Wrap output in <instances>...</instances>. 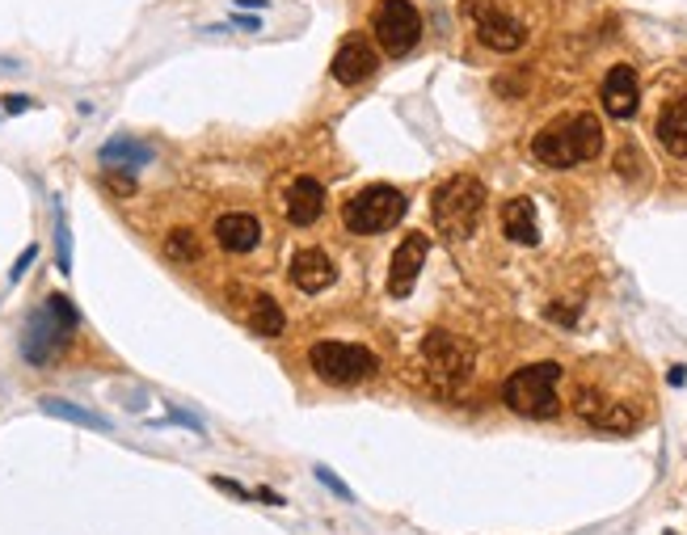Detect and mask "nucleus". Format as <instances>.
Here are the masks:
<instances>
[{"label": "nucleus", "instance_id": "f257e3e1", "mask_svg": "<svg viewBox=\"0 0 687 535\" xmlns=\"http://www.w3.org/2000/svg\"><path fill=\"white\" fill-rule=\"evenodd\" d=\"M531 153L540 165L549 169H574V165H587L603 153V126L594 114H569L549 123L535 139H531Z\"/></svg>", "mask_w": 687, "mask_h": 535}, {"label": "nucleus", "instance_id": "f03ea898", "mask_svg": "<svg viewBox=\"0 0 687 535\" xmlns=\"http://www.w3.org/2000/svg\"><path fill=\"white\" fill-rule=\"evenodd\" d=\"M76 325H81V313L72 308V300H68V295H47V300L26 316V329H22V358L34 363V367L56 363L63 350H68V342H72Z\"/></svg>", "mask_w": 687, "mask_h": 535}, {"label": "nucleus", "instance_id": "7ed1b4c3", "mask_svg": "<svg viewBox=\"0 0 687 535\" xmlns=\"http://www.w3.org/2000/svg\"><path fill=\"white\" fill-rule=\"evenodd\" d=\"M485 211V182L472 173H456L435 190L431 198V216L443 241H469Z\"/></svg>", "mask_w": 687, "mask_h": 535}, {"label": "nucleus", "instance_id": "20e7f679", "mask_svg": "<svg viewBox=\"0 0 687 535\" xmlns=\"http://www.w3.org/2000/svg\"><path fill=\"white\" fill-rule=\"evenodd\" d=\"M557 384H562V367L557 363H531L519 367L506 379L502 401L506 410H515L519 417H557L562 401H557Z\"/></svg>", "mask_w": 687, "mask_h": 535}, {"label": "nucleus", "instance_id": "39448f33", "mask_svg": "<svg viewBox=\"0 0 687 535\" xmlns=\"http://www.w3.org/2000/svg\"><path fill=\"white\" fill-rule=\"evenodd\" d=\"M406 211H409V198L397 186H367V190H359L342 207V220L350 232L375 236V232H388L393 223L406 220Z\"/></svg>", "mask_w": 687, "mask_h": 535}, {"label": "nucleus", "instance_id": "423d86ee", "mask_svg": "<svg viewBox=\"0 0 687 535\" xmlns=\"http://www.w3.org/2000/svg\"><path fill=\"white\" fill-rule=\"evenodd\" d=\"M309 367L325 384L334 388H350V384H363L379 372V358L367 346H354V342H316L309 350Z\"/></svg>", "mask_w": 687, "mask_h": 535}, {"label": "nucleus", "instance_id": "0eeeda50", "mask_svg": "<svg viewBox=\"0 0 687 535\" xmlns=\"http://www.w3.org/2000/svg\"><path fill=\"white\" fill-rule=\"evenodd\" d=\"M422 367H426V376H431L438 392H456L472 376V346L465 338H456V333L435 329L422 342Z\"/></svg>", "mask_w": 687, "mask_h": 535}, {"label": "nucleus", "instance_id": "6e6552de", "mask_svg": "<svg viewBox=\"0 0 687 535\" xmlns=\"http://www.w3.org/2000/svg\"><path fill=\"white\" fill-rule=\"evenodd\" d=\"M372 31L388 56H409L422 38V13L413 0H379Z\"/></svg>", "mask_w": 687, "mask_h": 535}, {"label": "nucleus", "instance_id": "1a4fd4ad", "mask_svg": "<svg viewBox=\"0 0 687 535\" xmlns=\"http://www.w3.org/2000/svg\"><path fill=\"white\" fill-rule=\"evenodd\" d=\"M469 13L477 17V38H481L490 51H519V47L528 42L523 22L506 17V13L494 9L490 0H477V4H469Z\"/></svg>", "mask_w": 687, "mask_h": 535}, {"label": "nucleus", "instance_id": "9d476101", "mask_svg": "<svg viewBox=\"0 0 687 535\" xmlns=\"http://www.w3.org/2000/svg\"><path fill=\"white\" fill-rule=\"evenodd\" d=\"M329 72H334L338 85H367L375 72H379V56H375V47L363 34H346V42L338 47Z\"/></svg>", "mask_w": 687, "mask_h": 535}, {"label": "nucleus", "instance_id": "9b49d317", "mask_svg": "<svg viewBox=\"0 0 687 535\" xmlns=\"http://www.w3.org/2000/svg\"><path fill=\"white\" fill-rule=\"evenodd\" d=\"M426 253H431L426 232H409L406 241L397 245V253H393V266H388V295L406 300L413 283H418V275H422V266H426Z\"/></svg>", "mask_w": 687, "mask_h": 535}, {"label": "nucleus", "instance_id": "f8f14e48", "mask_svg": "<svg viewBox=\"0 0 687 535\" xmlns=\"http://www.w3.org/2000/svg\"><path fill=\"white\" fill-rule=\"evenodd\" d=\"M603 106H607V114L612 119H632L637 114V101H641V89H637V72L628 68V63H616L607 76H603Z\"/></svg>", "mask_w": 687, "mask_h": 535}, {"label": "nucleus", "instance_id": "ddd939ff", "mask_svg": "<svg viewBox=\"0 0 687 535\" xmlns=\"http://www.w3.org/2000/svg\"><path fill=\"white\" fill-rule=\"evenodd\" d=\"M325 216V186L316 178H296L287 190V220L296 228H313Z\"/></svg>", "mask_w": 687, "mask_h": 535}, {"label": "nucleus", "instance_id": "4468645a", "mask_svg": "<svg viewBox=\"0 0 687 535\" xmlns=\"http://www.w3.org/2000/svg\"><path fill=\"white\" fill-rule=\"evenodd\" d=\"M338 279V270H334V257L325 250H300L291 257V283L300 287V291H325V287Z\"/></svg>", "mask_w": 687, "mask_h": 535}, {"label": "nucleus", "instance_id": "2eb2a0df", "mask_svg": "<svg viewBox=\"0 0 687 535\" xmlns=\"http://www.w3.org/2000/svg\"><path fill=\"white\" fill-rule=\"evenodd\" d=\"M216 241L228 253H250L262 241V223L245 216V211H232V216H219L216 220Z\"/></svg>", "mask_w": 687, "mask_h": 535}, {"label": "nucleus", "instance_id": "dca6fc26", "mask_svg": "<svg viewBox=\"0 0 687 535\" xmlns=\"http://www.w3.org/2000/svg\"><path fill=\"white\" fill-rule=\"evenodd\" d=\"M502 232L515 245H540V223H535V203L531 198H510L502 207Z\"/></svg>", "mask_w": 687, "mask_h": 535}, {"label": "nucleus", "instance_id": "f3484780", "mask_svg": "<svg viewBox=\"0 0 687 535\" xmlns=\"http://www.w3.org/2000/svg\"><path fill=\"white\" fill-rule=\"evenodd\" d=\"M658 139L671 157H687V97H675L662 114H658Z\"/></svg>", "mask_w": 687, "mask_h": 535}, {"label": "nucleus", "instance_id": "a211bd4d", "mask_svg": "<svg viewBox=\"0 0 687 535\" xmlns=\"http://www.w3.org/2000/svg\"><path fill=\"white\" fill-rule=\"evenodd\" d=\"M101 165L106 169H123V173H135V169H144V165H153V148L148 144H140V139H110V144H101Z\"/></svg>", "mask_w": 687, "mask_h": 535}, {"label": "nucleus", "instance_id": "6ab92c4d", "mask_svg": "<svg viewBox=\"0 0 687 535\" xmlns=\"http://www.w3.org/2000/svg\"><path fill=\"white\" fill-rule=\"evenodd\" d=\"M38 410L51 413V417H63V422H76V426H85V430H101V435L110 430V422H106V417L81 410V405H72V401H60V397H43V401H38Z\"/></svg>", "mask_w": 687, "mask_h": 535}, {"label": "nucleus", "instance_id": "aec40b11", "mask_svg": "<svg viewBox=\"0 0 687 535\" xmlns=\"http://www.w3.org/2000/svg\"><path fill=\"white\" fill-rule=\"evenodd\" d=\"M250 325L262 333V338H279L282 325H287V316H282V308L270 300V295H257L253 300V313H250Z\"/></svg>", "mask_w": 687, "mask_h": 535}, {"label": "nucleus", "instance_id": "412c9836", "mask_svg": "<svg viewBox=\"0 0 687 535\" xmlns=\"http://www.w3.org/2000/svg\"><path fill=\"white\" fill-rule=\"evenodd\" d=\"M165 253H169L173 262H194V257H198V236H194L190 228H173L169 241H165Z\"/></svg>", "mask_w": 687, "mask_h": 535}, {"label": "nucleus", "instance_id": "4be33fe9", "mask_svg": "<svg viewBox=\"0 0 687 535\" xmlns=\"http://www.w3.org/2000/svg\"><path fill=\"white\" fill-rule=\"evenodd\" d=\"M56 257H60V275H68L72 270V236H68L63 211H56Z\"/></svg>", "mask_w": 687, "mask_h": 535}, {"label": "nucleus", "instance_id": "5701e85b", "mask_svg": "<svg viewBox=\"0 0 687 535\" xmlns=\"http://www.w3.org/2000/svg\"><path fill=\"white\" fill-rule=\"evenodd\" d=\"M106 186L114 190V194H135V178H126L123 169H110V173H106Z\"/></svg>", "mask_w": 687, "mask_h": 535}, {"label": "nucleus", "instance_id": "b1692460", "mask_svg": "<svg viewBox=\"0 0 687 535\" xmlns=\"http://www.w3.org/2000/svg\"><path fill=\"white\" fill-rule=\"evenodd\" d=\"M616 169H620L625 178H637V173H632V169H641V157H637V148H625V153L616 157Z\"/></svg>", "mask_w": 687, "mask_h": 535}, {"label": "nucleus", "instance_id": "393cba45", "mask_svg": "<svg viewBox=\"0 0 687 535\" xmlns=\"http://www.w3.org/2000/svg\"><path fill=\"white\" fill-rule=\"evenodd\" d=\"M316 476H321V481H325V485H329V489H334V494H338L342 502H350V489H346L342 481H338V476L329 473V469H316Z\"/></svg>", "mask_w": 687, "mask_h": 535}, {"label": "nucleus", "instance_id": "a878e982", "mask_svg": "<svg viewBox=\"0 0 687 535\" xmlns=\"http://www.w3.org/2000/svg\"><path fill=\"white\" fill-rule=\"evenodd\" d=\"M31 106H34L31 97H4V101H0L4 114H22V110H31Z\"/></svg>", "mask_w": 687, "mask_h": 535}, {"label": "nucleus", "instance_id": "bb28decb", "mask_svg": "<svg viewBox=\"0 0 687 535\" xmlns=\"http://www.w3.org/2000/svg\"><path fill=\"white\" fill-rule=\"evenodd\" d=\"M34 257H38V250H26V253H22V257H17V266H13V275H9V279H22V270H26V266H31Z\"/></svg>", "mask_w": 687, "mask_h": 535}, {"label": "nucleus", "instance_id": "cd10ccee", "mask_svg": "<svg viewBox=\"0 0 687 535\" xmlns=\"http://www.w3.org/2000/svg\"><path fill=\"white\" fill-rule=\"evenodd\" d=\"M666 379H671V384L679 388V384H684V379H687V372H684V367H671V376H666Z\"/></svg>", "mask_w": 687, "mask_h": 535}, {"label": "nucleus", "instance_id": "c85d7f7f", "mask_svg": "<svg viewBox=\"0 0 687 535\" xmlns=\"http://www.w3.org/2000/svg\"><path fill=\"white\" fill-rule=\"evenodd\" d=\"M666 535H675V532H666Z\"/></svg>", "mask_w": 687, "mask_h": 535}]
</instances>
